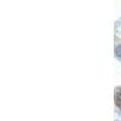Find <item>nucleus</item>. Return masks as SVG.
Listing matches in <instances>:
<instances>
[{
	"instance_id": "nucleus-2",
	"label": "nucleus",
	"mask_w": 121,
	"mask_h": 121,
	"mask_svg": "<svg viewBox=\"0 0 121 121\" xmlns=\"http://www.w3.org/2000/svg\"><path fill=\"white\" fill-rule=\"evenodd\" d=\"M115 56L121 59V45H117V46L115 47Z\"/></svg>"
},
{
	"instance_id": "nucleus-1",
	"label": "nucleus",
	"mask_w": 121,
	"mask_h": 121,
	"mask_svg": "<svg viewBox=\"0 0 121 121\" xmlns=\"http://www.w3.org/2000/svg\"><path fill=\"white\" fill-rule=\"evenodd\" d=\"M114 100H115V104H116V107L121 109V88H115Z\"/></svg>"
}]
</instances>
